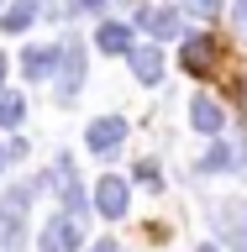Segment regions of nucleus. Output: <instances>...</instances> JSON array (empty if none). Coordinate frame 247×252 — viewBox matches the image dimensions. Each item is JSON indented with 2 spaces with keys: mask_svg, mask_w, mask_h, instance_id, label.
<instances>
[{
  "mask_svg": "<svg viewBox=\"0 0 247 252\" xmlns=\"http://www.w3.org/2000/svg\"><path fill=\"white\" fill-rule=\"evenodd\" d=\"M27 205H32V189L16 184L0 194V252H21L27 247Z\"/></svg>",
  "mask_w": 247,
  "mask_h": 252,
  "instance_id": "f257e3e1",
  "label": "nucleus"
},
{
  "mask_svg": "<svg viewBox=\"0 0 247 252\" xmlns=\"http://www.w3.org/2000/svg\"><path fill=\"white\" fill-rule=\"evenodd\" d=\"M216 231L232 252H247V205H216Z\"/></svg>",
  "mask_w": 247,
  "mask_h": 252,
  "instance_id": "f03ea898",
  "label": "nucleus"
},
{
  "mask_svg": "<svg viewBox=\"0 0 247 252\" xmlns=\"http://www.w3.org/2000/svg\"><path fill=\"white\" fill-rule=\"evenodd\" d=\"M42 252H79V220L74 216L42 220Z\"/></svg>",
  "mask_w": 247,
  "mask_h": 252,
  "instance_id": "7ed1b4c3",
  "label": "nucleus"
},
{
  "mask_svg": "<svg viewBox=\"0 0 247 252\" xmlns=\"http://www.w3.org/2000/svg\"><path fill=\"white\" fill-rule=\"evenodd\" d=\"M95 210L110 216V220L126 216V179H121V173H106V179L95 184Z\"/></svg>",
  "mask_w": 247,
  "mask_h": 252,
  "instance_id": "20e7f679",
  "label": "nucleus"
},
{
  "mask_svg": "<svg viewBox=\"0 0 247 252\" xmlns=\"http://www.w3.org/2000/svg\"><path fill=\"white\" fill-rule=\"evenodd\" d=\"M79 84H84V47L63 42V74H58V100H74Z\"/></svg>",
  "mask_w": 247,
  "mask_h": 252,
  "instance_id": "39448f33",
  "label": "nucleus"
},
{
  "mask_svg": "<svg viewBox=\"0 0 247 252\" xmlns=\"http://www.w3.org/2000/svg\"><path fill=\"white\" fill-rule=\"evenodd\" d=\"M189 121H195V131H205V137H221L226 116H221V105L211 94H195V100H189Z\"/></svg>",
  "mask_w": 247,
  "mask_h": 252,
  "instance_id": "423d86ee",
  "label": "nucleus"
},
{
  "mask_svg": "<svg viewBox=\"0 0 247 252\" xmlns=\"http://www.w3.org/2000/svg\"><path fill=\"white\" fill-rule=\"evenodd\" d=\"M121 137H126V121H121V116H100V121H95L90 131H84L90 153H110V147H116Z\"/></svg>",
  "mask_w": 247,
  "mask_h": 252,
  "instance_id": "0eeeda50",
  "label": "nucleus"
},
{
  "mask_svg": "<svg viewBox=\"0 0 247 252\" xmlns=\"http://www.w3.org/2000/svg\"><path fill=\"white\" fill-rule=\"evenodd\" d=\"M179 58H184V68L195 79H205V74H211V63H216V42H211V37H189Z\"/></svg>",
  "mask_w": 247,
  "mask_h": 252,
  "instance_id": "6e6552de",
  "label": "nucleus"
},
{
  "mask_svg": "<svg viewBox=\"0 0 247 252\" xmlns=\"http://www.w3.org/2000/svg\"><path fill=\"white\" fill-rule=\"evenodd\" d=\"M126 58H132V74H137L142 84H158V79H163V53H158L153 42H147V47H132Z\"/></svg>",
  "mask_w": 247,
  "mask_h": 252,
  "instance_id": "1a4fd4ad",
  "label": "nucleus"
},
{
  "mask_svg": "<svg viewBox=\"0 0 247 252\" xmlns=\"http://www.w3.org/2000/svg\"><path fill=\"white\" fill-rule=\"evenodd\" d=\"M142 27L153 32L158 42H169V37H179V11H142Z\"/></svg>",
  "mask_w": 247,
  "mask_h": 252,
  "instance_id": "9d476101",
  "label": "nucleus"
},
{
  "mask_svg": "<svg viewBox=\"0 0 247 252\" xmlns=\"http://www.w3.org/2000/svg\"><path fill=\"white\" fill-rule=\"evenodd\" d=\"M95 42L106 47V53H132V27H121V21H106V27L95 32Z\"/></svg>",
  "mask_w": 247,
  "mask_h": 252,
  "instance_id": "9b49d317",
  "label": "nucleus"
},
{
  "mask_svg": "<svg viewBox=\"0 0 247 252\" xmlns=\"http://www.w3.org/2000/svg\"><path fill=\"white\" fill-rule=\"evenodd\" d=\"M53 58H58V47H27V58H21L27 79H47L53 74Z\"/></svg>",
  "mask_w": 247,
  "mask_h": 252,
  "instance_id": "f8f14e48",
  "label": "nucleus"
},
{
  "mask_svg": "<svg viewBox=\"0 0 247 252\" xmlns=\"http://www.w3.org/2000/svg\"><path fill=\"white\" fill-rule=\"evenodd\" d=\"M32 16H37V0H16L11 11L0 16V32H27V27H32Z\"/></svg>",
  "mask_w": 247,
  "mask_h": 252,
  "instance_id": "ddd939ff",
  "label": "nucleus"
},
{
  "mask_svg": "<svg viewBox=\"0 0 247 252\" xmlns=\"http://www.w3.org/2000/svg\"><path fill=\"white\" fill-rule=\"evenodd\" d=\"M221 168H232V147H226V142H216V147L200 158V173H221Z\"/></svg>",
  "mask_w": 247,
  "mask_h": 252,
  "instance_id": "4468645a",
  "label": "nucleus"
},
{
  "mask_svg": "<svg viewBox=\"0 0 247 252\" xmlns=\"http://www.w3.org/2000/svg\"><path fill=\"white\" fill-rule=\"evenodd\" d=\"M21 110H27V105H21V94H11V90L0 94V126H21Z\"/></svg>",
  "mask_w": 247,
  "mask_h": 252,
  "instance_id": "2eb2a0df",
  "label": "nucleus"
},
{
  "mask_svg": "<svg viewBox=\"0 0 247 252\" xmlns=\"http://www.w3.org/2000/svg\"><path fill=\"white\" fill-rule=\"evenodd\" d=\"M184 11H189V16H216L221 0H184Z\"/></svg>",
  "mask_w": 247,
  "mask_h": 252,
  "instance_id": "dca6fc26",
  "label": "nucleus"
},
{
  "mask_svg": "<svg viewBox=\"0 0 247 252\" xmlns=\"http://www.w3.org/2000/svg\"><path fill=\"white\" fill-rule=\"evenodd\" d=\"M137 179L142 184H158V163H137Z\"/></svg>",
  "mask_w": 247,
  "mask_h": 252,
  "instance_id": "f3484780",
  "label": "nucleus"
},
{
  "mask_svg": "<svg viewBox=\"0 0 247 252\" xmlns=\"http://www.w3.org/2000/svg\"><path fill=\"white\" fill-rule=\"evenodd\" d=\"M232 16H237V32L247 37V0H237V11H232Z\"/></svg>",
  "mask_w": 247,
  "mask_h": 252,
  "instance_id": "a211bd4d",
  "label": "nucleus"
},
{
  "mask_svg": "<svg viewBox=\"0 0 247 252\" xmlns=\"http://www.w3.org/2000/svg\"><path fill=\"white\" fill-rule=\"evenodd\" d=\"M79 11H100V5H106V0H74Z\"/></svg>",
  "mask_w": 247,
  "mask_h": 252,
  "instance_id": "6ab92c4d",
  "label": "nucleus"
},
{
  "mask_svg": "<svg viewBox=\"0 0 247 252\" xmlns=\"http://www.w3.org/2000/svg\"><path fill=\"white\" fill-rule=\"evenodd\" d=\"M90 252H121V247H116V242H95Z\"/></svg>",
  "mask_w": 247,
  "mask_h": 252,
  "instance_id": "aec40b11",
  "label": "nucleus"
},
{
  "mask_svg": "<svg viewBox=\"0 0 247 252\" xmlns=\"http://www.w3.org/2000/svg\"><path fill=\"white\" fill-rule=\"evenodd\" d=\"M0 79H5V53H0Z\"/></svg>",
  "mask_w": 247,
  "mask_h": 252,
  "instance_id": "412c9836",
  "label": "nucleus"
},
{
  "mask_svg": "<svg viewBox=\"0 0 247 252\" xmlns=\"http://www.w3.org/2000/svg\"><path fill=\"white\" fill-rule=\"evenodd\" d=\"M0 168H5V147H0Z\"/></svg>",
  "mask_w": 247,
  "mask_h": 252,
  "instance_id": "4be33fe9",
  "label": "nucleus"
},
{
  "mask_svg": "<svg viewBox=\"0 0 247 252\" xmlns=\"http://www.w3.org/2000/svg\"><path fill=\"white\" fill-rule=\"evenodd\" d=\"M200 252H221V247H200Z\"/></svg>",
  "mask_w": 247,
  "mask_h": 252,
  "instance_id": "5701e85b",
  "label": "nucleus"
}]
</instances>
